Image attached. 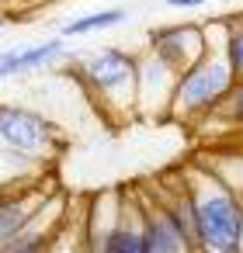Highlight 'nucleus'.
I'll list each match as a JSON object with an SVG mask.
<instances>
[{"label": "nucleus", "instance_id": "1", "mask_svg": "<svg viewBox=\"0 0 243 253\" xmlns=\"http://www.w3.org/2000/svg\"><path fill=\"white\" fill-rule=\"evenodd\" d=\"M194 225H198V253H240L243 250V198H236L208 167L184 170Z\"/></svg>", "mask_w": 243, "mask_h": 253}, {"label": "nucleus", "instance_id": "11", "mask_svg": "<svg viewBox=\"0 0 243 253\" xmlns=\"http://www.w3.org/2000/svg\"><path fill=\"white\" fill-rule=\"evenodd\" d=\"M129 21V11L125 7H101L94 14H84V18H73L63 25V39H73V35H91V32H108V28H118Z\"/></svg>", "mask_w": 243, "mask_h": 253}, {"label": "nucleus", "instance_id": "15", "mask_svg": "<svg viewBox=\"0 0 243 253\" xmlns=\"http://www.w3.org/2000/svg\"><path fill=\"white\" fill-rule=\"evenodd\" d=\"M208 0H167V7H174V11H191V7H205Z\"/></svg>", "mask_w": 243, "mask_h": 253}, {"label": "nucleus", "instance_id": "2", "mask_svg": "<svg viewBox=\"0 0 243 253\" xmlns=\"http://www.w3.org/2000/svg\"><path fill=\"white\" fill-rule=\"evenodd\" d=\"M70 77L84 87V94L94 101V108L111 118L125 122L136 115V77H139V52L104 45L87 52L70 66Z\"/></svg>", "mask_w": 243, "mask_h": 253}, {"label": "nucleus", "instance_id": "14", "mask_svg": "<svg viewBox=\"0 0 243 253\" xmlns=\"http://www.w3.org/2000/svg\"><path fill=\"white\" fill-rule=\"evenodd\" d=\"M212 122H226L229 128H243V77H236L233 90L226 94V101L219 104V111L212 115Z\"/></svg>", "mask_w": 243, "mask_h": 253}, {"label": "nucleus", "instance_id": "17", "mask_svg": "<svg viewBox=\"0 0 243 253\" xmlns=\"http://www.w3.org/2000/svg\"><path fill=\"white\" fill-rule=\"evenodd\" d=\"M7 21H11V14H4V11H0V32L7 28Z\"/></svg>", "mask_w": 243, "mask_h": 253}, {"label": "nucleus", "instance_id": "13", "mask_svg": "<svg viewBox=\"0 0 243 253\" xmlns=\"http://www.w3.org/2000/svg\"><path fill=\"white\" fill-rule=\"evenodd\" d=\"M226 59L236 77H243V14H226Z\"/></svg>", "mask_w": 243, "mask_h": 253}, {"label": "nucleus", "instance_id": "8", "mask_svg": "<svg viewBox=\"0 0 243 253\" xmlns=\"http://www.w3.org/2000/svg\"><path fill=\"white\" fill-rule=\"evenodd\" d=\"M139 201V229H143V250L146 253H188L181 232L174 229V222L163 215V208L156 205V198H136Z\"/></svg>", "mask_w": 243, "mask_h": 253}, {"label": "nucleus", "instance_id": "3", "mask_svg": "<svg viewBox=\"0 0 243 253\" xmlns=\"http://www.w3.org/2000/svg\"><path fill=\"white\" fill-rule=\"evenodd\" d=\"M236 73L226 59V52L208 49L201 59H194L191 66H184L177 73L174 84V97H170V118L184 122V125H201L208 122L219 104L226 101V94L233 90Z\"/></svg>", "mask_w": 243, "mask_h": 253}, {"label": "nucleus", "instance_id": "10", "mask_svg": "<svg viewBox=\"0 0 243 253\" xmlns=\"http://www.w3.org/2000/svg\"><path fill=\"white\" fill-rule=\"evenodd\" d=\"M125 205H129V194L125 191H104V194H97L94 201H91V208H87V250H97L101 246V239L125 218Z\"/></svg>", "mask_w": 243, "mask_h": 253}, {"label": "nucleus", "instance_id": "5", "mask_svg": "<svg viewBox=\"0 0 243 253\" xmlns=\"http://www.w3.org/2000/svg\"><path fill=\"white\" fill-rule=\"evenodd\" d=\"M177 70L156 56L153 49L139 52V77H136V118L163 122L170 118V97H174Z\"/></svg>", "mask_w": 243, "mask_h": 253}, {"label": "nucleus", "instance_id": "9", "mask_svg": "<svg viewBox=\"0 0 243 253\" xmlns=\"http://www.w3.org/2000/svg\"><path fill=\"white\" fill-rule=\"evenodd\" d=\"M59 56H66V39L63 35L25 45V49H7V52H0V84L14 80V77H25V73H35V70L49 66Z\"/></svg>", "mask_w": 243, "mask_h": 253}, {"label": "nucleus", "instance_id": "16", "mask_svg": "<svg viewBox=\"0 0 243 253\" xmlns=\"http://www.w3.org/2000/svg\"><path fill=\"white\" fill-rule=\"evenodd\" d=\"M18 4H21V0H0V11H4V14H11Z\"/></svg>", "mask_w": 243, "mask_h": 253}, {"label": "nucleus", "instance_id": "4", "mask_svg": "<svg viewBox=\"0 0 243 253\" xmlns=\"http://www.w3.org/2000/svg\"><path fill=\"white\" fill-rule=\"evenodd\" d=\"M63 132L52 118L11 104V101H0V149H11L32 163H46L63 149Z\"/></svg>", "mask_w": 243, "mask_h": 253}, {"label": "nucleus", "instance_id": "12", "mask_svg": "<svg viewBox=\"0 0 243 253\" xmlns=\"http://www.w3.org/2000/svg\"><path fill=\"white\" fill-rule=\"evenodd\" d=\"M205 167H208L236 198H243V153H240V149L212 153V156H205Z\"/></svg>", "mask_w": 243, "mask_h": 253}, {"label": "nucleus", "instance_id": "7", "mask_svg": "<svg viewBox=\"0 0 243 253\" xmlns=\"http://www.w3.org/2000/svg\"><path fill=\"white\" fill-rule=\"evenodd\" d=\"M46 201V191L42 187H0V253L4 246L28 225V218L35 215V208Z\"/></svg>", "mask_w": 243, "mask_h": 253}, {"label": "nucleus", "instance_id": "6", "mask_svg": "<svg viewBox=\"0 0 243 253\" xmlns=\"http://www.w3.org/2000/svg\"><path fill=\"white\" fill-rule=\"evenodd\" d=\"M146 49H153L156 56H163L177 73L208 52L205 32H201V25H194V21L156 25V28H149V32H146Z\"/></svg>", "mask_w": 243, "mask_h": 253}]
</instances>
